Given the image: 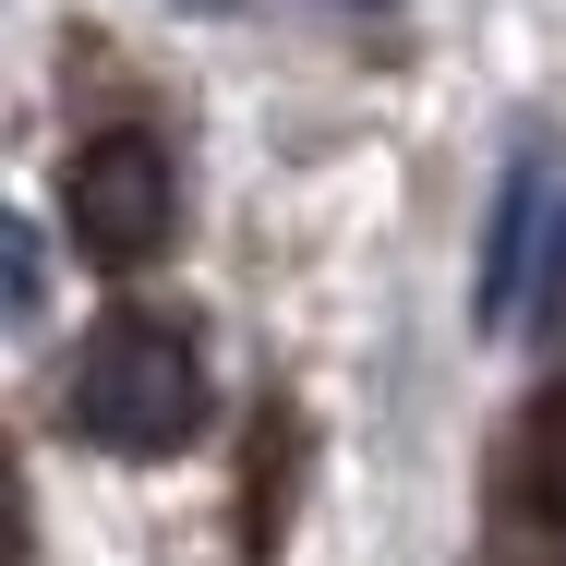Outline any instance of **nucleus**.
Segmentation results:
<instances>
[{
	"mask_svg": "<svg viewBox=\"0 0 566 566\" xmlns=\"http://www.w3.org/2000/svg\"><path fill=\"white\" fill-rule=\"evenodd\" d=\"M61 422L109 458L193 447V422H206V349L181 338L169 314H109L85 338V361H73V386H61Z\"/></svg>",
	"mask_w": 566,
	"mask_h": 566,
	"instance_id": "nucleus-1",
	"label": "nucleus"
},
{
	"mask_svg": "<svg viewBox=\"0 0 566 566\" xmlns=\"http://www.w3.org/2000/svg\"><path fill=\"white\" fill-rule=\"evenodd\" d=\"M566 314V157L543 133H518L494 218H482V277H470V326L482 338H555Z\"/></svg>",
	"mask_w": 566,
	"mask_h": 566,
	"instance_id": "nucleus-2",
	"label": "nucleus"
},
{
	"mask_svg": "<svg viewBox=\"0 0 566 566\" xmlns=\"http://www.w3.org/2000/svg\"><path fill=\"white\" fill-rule=\"evenodd\" d=\"M61 218L97 265H157L181 241V169L157 133H85L61 169Z\"/></svg>",
	"mask_w": 566,
	"mask_h": 566,
	"instance_id": "nucleus-3",
	"label": "nucleus"
},
{
	"mask_svg": "<svg viewBox=\"0 0 566 566\" xmlns=\"http://www.w3.org/2000/svg\"><path fill=\"white\" fill-rule=\"evenodd\" d=\"M181 12H241V0H181Z\"/></svg>",
	"mask_w": 566,
	"mask_h": 566,
	"instance_id": "nucleus-4",
	"label": "nucleus"
}]
</instances>
